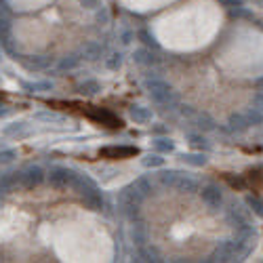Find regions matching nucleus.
I'll return each mask as SVG.
<instances>
[{"label":"nucleus","mask_w":263,"mask_h":263,"mask_svg":"<svg viewBox=\"0 0 263 263\" xmlns=\"http://www.w3.org/2000/svg\"><path fill=\"white\" fill-rule=\"evenodd\" d=\"M17 158V150L8 147V150H0V164H11Z\"/></svg>","instance_id":"2f4dec72"},{"label":"nucleus","mask_w":263,"mask_h":263,"mask_svg":"<svg viewBox=\"0 0 263 263\" xmlns=\"http://www.w3.org/2000/svg\"><path fill=\"white\" fill-rule=\"evenodd\" d=\"M78 91H80L82 95H97L101 91V86H99L97 80H84V82L78 84Z\"/></svg>","instance_id":"393cba45"},{"label":"nucleus","mask_w":263,"mask_h":263,"mask_svg":"<svg viewBox=\"0 0 263 263\" xmlns=\"http://www.w3.org/2000/svg\"><path fill=\"white\" fill-rule=\"evenodd\" d=\"M131 240H133L135 247H143V244L150 242V227L145 221H135L131 225Z\"/></svg>","instance_id":"6e6552de"},{"label":"nucleus","mask_w":263,"mask_h":263,"mask_svg":"<svg viewBox=\"0 0 263 263\" xmlns=\"http://www.w3.org/2000/svg\"><path fill=\"white\" fill-rule=\"evenodd\" d=\"M72 190L82 198V196H86V194H91V192L97 190V186H95L93 179H89L86 175H78V173H76V177H74V181H72Z\"/></svg>","instance_id":"9b49d317"},{"label":"nucleus","mask_w":263,"mask_h":263,"mask_svg":"<svg viewBox=\"0 0 263 263\" xmlns=\"http://www.w3.org/2000/svg\"><path fill=\"white\" fill-rule=\"evenodd\" d=\"M21 86L25 91H30V93H42V91H53V82L49 80H36V82H21Z\"/></svg>","instance_id":"5701e85b"},{"label":"nucleus","mask_w":263,"mask_h":263,"mask_svg":"<svg viewBox=\"0 0 263 263\" xmlns=\"http://www.w3.org/2000/svg\"><path fill=\"white\" fill-rule=\"evenodd\" d=\"M251 125L247 122V118H244V114H232L230 116V129L232 131H238V133H242V131H247Z\"/></svg>","instance_id":"b1692460"},{"label":"nucleus","mask_w":263,"mask_h":263,"mask_svg":"<svg viewBox=\"0 0 263 263\" xmlns=\"http://www.w3.org/2000/svg\"><path fill=\"white\" fill-rule=\"evenodd\" d=\"M139 154L137 147H103L101 156L103 158H131Z\"/></svg>","instance_id":"4468645a"},{"label":"nucleus","mask_w":263,"mask_h":263,"mask_svg":"<svg viewBox=\"0 0 263 263\" xmlns=\"http://www.w3.org/2000/svg\"><path fill=\"white\" fill-rule=\"evenodd\" d=\"M244 118H247V122L249 125H261L263 122V112L261 110H249L247 114H244Z\"/></svg>","instance_id":"c85d7f7f"},{"label":"nucleus","mask_w":263,"mask_h":263,"mask_svg":"<svg viewBox=\"0 0 263 263\" xmlns=\"http://www.w3.org/2000/svg\"><path fill=\"white\" fill-rule=\"evenodd\" d=\"M141 202H143V198H139L131 188H125V190L120 192V196H118V208H120V213L125 215V217H129V219H135L139 215Z\"/></svg>","instance_id":"f03ea898"},{"label":"nucleus","mask_w":263,"mask_h":263,"mask_svg":"<svg viewBox=\"0 0 263 263\" xmlns=\"http://www.w3.org/2000/svg\"><path fill=\"white\" fill-rule=\"evenodd\" d=\"M2 133L6 137H25V135L30 133V129H28V125H25V122H15V125L4 127Z\"/></svg>","instance_id":"6ab92c4d"},{"label":"nucleus","mask_w":263,"mask_h":263,"mask_svg":"<svg viewBox=\"0 0 263 263\" xmlns=\"http://www.w3.org/2000/svg\"><path fill=\"white\" fill-rule=\"evenodd\" d=\"M105 66H108L110 69H118L122 66V55L120 53H112V55L108 57V61H105Z\"/></svg>","instance_id":"f704fd0d"},{"label":"nucleus","mask_w":263,"mask_h":263,"mask_svg":"<svg viewBox=\"0 0 263 263\" xmlns=\"http://www.w3.org/2000/svg\"><path fill=\"white\" fill-rule=\"evenodd\" d=\"M129 114L137 125H147V122H152V110L143 108V105H133V108L129 110Z\"/></svg>","instance_id":"dca6fc26"},{"label":"nucleus","mask_w":263,"mask_h":263,"mask_svg":"<svg viewBox=\"0 0 263 263\" xmlns=\"http://www.w3.org/2000/svg\"><path fill=\"white\" fill-rule=\"evenodd\" d=\"M137 36L141 38V42H143V45H147V47H154V49H158V47H160V45H158V42H156V38H154V36H152V34L147 32V30H141V32L137 34Z\"/></svg>","instance_id":"473e14b6"},{"label":"nucleus","mask_w":263,"mask_h":263,"mask_svg":"<svg viewBox=\"0 0 263 263\" xmlns=\"http://www.w3.org/2000/svg\"><path fill=\"white\" fill-rule=\"evenodd\" d=\"M80 6L86 11H95V8L101 6V0H80Z\"/></svg>","instance_id":"c9c22d12"},{"label":"nucleus","mask_w":263,"mask_h":263,"mask_svg":"<svg viewBox=\"0 0 263 263\" xmlns=\"http://www.w3.org/2000/svg\"><path fill=\"white\" fill-rule=\"evenodd\" d=\"M181 114L190 120V125L194 129H198V131H213L215 129V120L210 118L206 112H196V110H192L186 105V108L181 110Z\"/></svg>","instance_id":"20e7f679"},{"label":"nucleus","mask_w":263,"mask_h":263,"mask_svg":"<svg viewBox=\"0 0 263 263\" xmlns=\"http://www.w3.org/2000/svg\"><path fill=\"white\" fill-rule=\"evenodd\" d=\"M131 38H133V34H125V36H122V45H129V42H131Z\"/></svg>","instance_id":"58836bf2"},{"label":"nucleus","mask_w":263,"mask_h":263,"mask_svg":"<svg viewBox=\"0 0 263 263\" xmlns=\"http://www.w3.org/2000/svg\"><path fill=\"white\" fill-rule=\"evenodd\" d=\"M247 202H249V206L253 208V213H257L259 217H263V200H261L259 196H249Z\"/></svg>","instance_id":"c756f323"},{"label":"nucleus","mask_w":263,"mask_h":263,"mask_svg":"<svg viewBox=\"0 0 263 263\" xmlns=\"http://www.w3.org/2000/svg\"><path fill=\"white\" fill-rule=\"evenodd\" d=\"M173 190L181 192V194H196V192H200V183H198L196 179L188 177V175L179 173V177H177V181H175Z\"/></svg>","instance_id":"9d476101"},{"label":"nucleus","mask_w":263,"mask_h":263,"mask_svg":"<svg viewBox=\"0 0 263 263\" xmlns=\"http://www.w3.org/2000/svg\"><path fill=\"white\" fill-rule=\"evenodd\" d=\"M164 164V158L160 156V154H147L145 158H143V166H162Z\"/></svg>","instance_id":"7c9ffc66"},{"label":"nucleus","mask_w":263,"mask_h":263,"mask_svg":"<svg viewBox=\"0 0 263 263\" xmlns=\"http://www.w3.org/2000/svg\"><path fill=\"white\" fill-rule=\"evenodd\" d=\"M0 206H2V196H0Z\"/></svg>","instance_id":"79ce46f5"},{"label":"nucleus","mask_w":263,"mask_h":263,"mask_svg":"<svg viewBox=\"0 0 263 263\" xmlns=\"http://www.w3.org/2000/svg\"><path fill=\"white\" fill-rule=\"evenodd\" d=\"M11 34H13V23L8 17H0V42L8 45L11 42Z\"/></svg>","instance_id":"412c9836"},{"label":"nucleus","mask_w":263,"mask_h":263,"mask_svg":"<svg viewBox=\"0 0 263 263\" xmlns=\"http://www.w3.org/2000/svg\"><path fill=\"white\" fill-rule=\"evenodd\" d=\"M89 116H91L93 120L101 122V125L110 127V129H120V127H122L120 118H116V116H114L112 112H108V110H91V112H89Z\"/></svg>","instance_id":"1a4fd4ad"},{"label":"nucleus","mask_w":263,"mask_h":263,"mask_svg":"<svg viewBox=\"0 0 263 263\" xmlns=\"http://www.w3.org/2000/svg\"><path fill=\"white\" fill-rule=\"evenodd\" d=\"M133 261H160V253L152 244H143L133 253Z\"/></svg>","instance_id":"f8f14e48"},{"label":"nucleus","mask_w":263,"mask_h":263,"mask_svg":"<svg viewBox=\"0 0 263 263\" xmlns=\"http://www.w3.org/2000/svg\"><path fill=\"white\" fill-rule=\"evenodd\" d=\"M34 118H36V120H45V122H59L61 120L59 114H53V112H38V114H34Z\"/></svg>","instance_id":"72a5a7b5"},{"label":"nucleus","mask_w":263,"mask_h":263,"mask_svg":"<svg viewBox=\"0 0 263 263\" xmlns=\"http://www.w3.org/2000/svg\"><path fill=\"white\" fill-rule=\"evenodd\" d=\"M227 4H234V6H240L242 4V0H225Z\"/></svg>","instance_id":"ea45409f"},{"label":"nucleus","mask_w":263,"mask_h":263,"mask_svg":"<svg viewBox=\"0 0 263 263\" xmlns=\"http://www.w3.org/2000/svg\"><path fill=\"white\" fill-rule=\"evenodd\" d=\"M42 181H45V171H42L40 166L30 164L28 169H23V171H21V186H23L25 190L38 188Z\"/></svg>","instance_id":"39448f33"},{"label":"nucleus","mask_w":263,"mask_h":263,"mask_svg":"<svg viewBox=\"0 0 263 263\" xmlns=\"http://www.w3.org/2000/svg\"><path fill=\"white\" fill-rule=\"evenodd\" d=\"M129 188L133 190L139 198H143V200L152 194V183H150V179H145V177H139V179H135V181L131 183Z\"/></svg>","instance_id":"f3484780"},{"label":"nucleus","mask_w":263,"mask_h":263,"mask_svg":"<svg viewBox=\"0 0 263 263\" xmlns=\"http://www.w3.org/2000/svg\"><path fill=\"white\" fill-rule=\"evenodd\" d=\"M253 103H255V108H257V110L263 112V91H259V93L255 95V97H253Z\"/></svg>","instance_id":"e433bc0d"},{"label":"nucleus","mask_w":263,"mask_h":263,"mask_svg":"<svg viewBox=\"0 0 263 263\" xmlns=\"http://www.w3.org/2000/svg\"><path fill=\"white\" fill-rule=\"evenodd\" d=\"M21 66L28 72H42V69L53 66V57L51 55H28V57H21Z\"/></svg>","instance_id":"0eeeda50"},{"label":"nucleus","mask_w":263,"mask_h":263,"mask_svg":"<svg viewBox=\"0 0 263 263\" xmlns=\"http://www.w3.org/2000/svg\"><path fill=\"white\" fill-rule=\"evenodd\" d=\"M183 162L192 164V166H204L206 164V156L204 154H183Z\"/></svg>","instance_id":"a878e982"},{"label":"nucleus","mask_w":263,"mask_h":263,"mask_svg":"<svg viewBox=\"0 0 263 263\" xmlns=\"http://www.w3.org/2000/svg\"><path fill=\"white\" fill-rule=\"evenodd\" d=\"M154 147L160 154H169V152H173L175 150V143L171 141V139H156L154 141Z\"/></svg>","instance_id":"cd10ccee"},{"label":"nucleus","mask_w":263,"mask_h":263,"mask_svg":"<svg viewBox=\"0 0 263 263\" xmlns=\"http://www.w3.org/2000/svg\"><path fill=\"white\" fill-rule=\"evenodd\" d=\"M76 177V173L72 169H67V166H53L49 171L47 179H49V186L55 188V190H67L72 188V181Z\"/></svg>","instance_id":"7ed1b4c3"},{"label":"nucleus","mask_w":263,"mask_h":263,"mask_svg":"<svg viewBox=\"0 0 263 263\" xmlns=\"http://www.w3.org/2000/svg\"><path fill=\"white\" fill-rule=\"evenodd\" d=\"M4 114H6V110H0V116H4Z\"/></svg>","instance_id":"a19ab883"},{"label":"nucleus","mask_w":263,"mask_h":263,"mask_svg":"<svg viewBox=\"0 0 263 263\" xmlns=\"http://www.w3.org/2000/svg\"><path fill=\"white\" fill-rule=\"evenodd\" d=\"M177 177H179L177 171H162L160 173V183H162L164 188H173L175 181H177Z\"/></svg>","instance_id":"bb28decb"},{"label":"nucleus","mask_w":263,"mask_h":263,"mask_svg":"<svg viewBox=\"0 0 263 263\" xmlns=\"http://www.w3.org/2000/svg\"><path fill=\"white\" fill-rule=\"evenodd\" d=\"M200 196H202V202L213 210L223 204V194H221V190H219V186H215V183L204 186L202 190H200Z\"/></svg>","instance_id":"423d86ee"},{"label":"nucleus","mask_w":263,"mask_h":263,"mask_svg":"<svg viewBox=\"0 0 263 263\" xmlns=\"http://www.w3.org/2000/svg\"><path fill=\"white\" fill-rule=\"evenodd\" d=\"M133 59H135V64L145 66V67L158 64V57H156V53H152V49H137Z\"/></svg>","instance_id":"2eb2a0df"},{"label":"nucleus","mask_w":263,"mask_h":263,"mask_svg":"<svg viewBox=\"0 0 263 263\" xmlns=\"http://www.w3.org/2000/svg\"><path fill=\"white\" fill-rule=\"evenodd\" d=\"M82 200H84V204L89 206L91 210H101L103 208V198H101L99 190H95V192H91V194L82 196Z\"/></svg>","instance_id":"aec40b11"},{"label":"nucleus","mask_w":263,"mask_h":263,"mask_svg":"<svg viewBox=\"0 0 263 263\" xmlns=\"http://www.w3.org/2000/svg\"><path fill=\"white\" fill-rule=\"evenodd\" d=\"M145 91L152 97V101L160 108H175L179 103L177 93L171 89L169 82L160 80V78H147L145 80Z\"/></svg>","instance_id":"f257e3e1"},{"label":"nucleus","mask_w":263,"mask_h":263,"mask_svg":"<svg viewBox=\"0 0 263 263\" xmlns=\"http://www.w3.org/2000/svg\"><path fill=\"white\" fill-rule=\"evenodd\" d=\"M78 66H80V57L78 55H66V57L59 59L57 69L59 72H67V69H76Z\"/></svg>","instance_id":"4be33fe9"},{"label":"nucleus","mask_w":263,"mask_h":263,"mask_svg":"<svg viewBox=\"0 0 263 263\" xmlns=\"http://www.w3.org/2000/svg\"><path fill=\"white\" fill-rule=\"evenodd\" d=\"M17 183H21V173H4L0 175V192H11Z\"/></svg>","instance_id":"a211bd4d"},{"label":"nucleus","mask_w":263,"mask_h":263,"mask_svg":"<svg viewBox=\"0 0 263 263\" xmlns=\"http://www.w3.org/2000/svg\"><path fill=\"white\" fill-rule=\"evenodd\" d=\"M80 55H82L84 59H89V61L99 59V57L103 55V47H101V42H95V40L84 42L82 49H80Z\"/></svg>","instance_id":"ddd939ff"},{"label":"nucleus","mask_w":263,"mask_h":263,"mask_svg":"<svg viewBox=\"0 0 263 263\" xmlns=\"http://www.w3.org/2000/svg\"><path fill=\"white\" fill-rule=\"evenodd\" d=\"M188 139H190V141L194 143V145H208V143H206V141H204V139L200 137V135H188Z\"/></svg>","instance_id":"4c0bfd02"}]
</instances>
